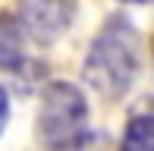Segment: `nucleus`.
<instances>
[{
	"label": "nucleus",
	"instance_id": "1",
	"mask_svg": "<svg viewBox=\"0 0 154 151\" xmlns=\"http://www.w3.org/2000/svg\"><path fill=\"white\" fill-rule=\"evenodd\" d=\"M138 66H142L138 29L126 16H113L94 35L85 66H82V76H85V85L94 88L101 98L116 101L135 85Z\"/></svg>",
	"mask_w": 154,
	"mask_h": 151
},
{
	"label": "nucleus",
	"instance_id": "2",
	"mask_svg": "<svg viewBox=\"0 0 154 151\" xmlns=\"http://www.w3.org/2000/svg\"><path fill=\"white\" fill-rule=\"evenodd\" d=\"M88 132V104L72 82H51L38 110V135L51 148H72Z\"/></svg>",
	"mask_w": 154,
	"mask_h": 151
},
{
	"label": "nucleus",
	"instance_id": "3",
	"mask_svg": "<svg viewBox=\"0 0 154 151\" xmlns=\"http://www.w3.org/2000/svg\"><path fill=\"white\" fill-rule=\"evenodd\" d=\"M75 16V0H22V29L38 41L51 44L69 29Z\"/></svg>",
	"mask_w": 154,
	"mask_h": 151
},
{
	"label": "nucleus",
	"instance_id": "4",
	"mask_svg": "<svg viewBox=\"0 0 154 151\" xmlns=\"http://www.w3.org/2000/svg\"><path fill=\"white\" fill-rule=\"evenodd\" d=\"M25 29L13 13H0V69H19L25 63Z\"/></svg>",
	"mask_w": 154,
	"mask_h": 151
},
{
	"label": "nucleus",
	"instance_id": "5",
	"mask_svg": "<svg viewBox=\"0 0 154 151\" xmlns=\"http://www.w3.org/2000/svg\"><path fill=\"white\" fill-rule=\"evenodd\" d=\"M123 145L132 151H154V116L151 113H135L126 123Z\"/></svg>",
	"mask_w": 154,
	"mask_h": 151
},
{
	"label": "nucleus",
	"instance_id": "6",
	"mask_svg": "<svg viewBox=\"0 0 154 151\" xmlns=\"http://www.w3.org/2000/svg\"><path fill=\"white\" fill-rule=\"evenodd\" d=\"M6 120H10V94H6V88L0 85V132H3Z\"/></svg>",
	"mask_w": 154,
	"mask_h": 151
},
{
	"label": "nucleus",
	"instance_id": "7",
	"mask_svg": "<svg viewBox=\"0 0 154 151\" xmlns=\"http://www.w3.org/2000/svg\"><path fill=\"white\" fill-rule=\"evenodd\" d=\"M123 3H154V0H123Z\"/></svg>",
	"mask_w": 154,
	"mask_h": 151
}]
</instances>
